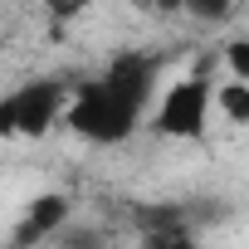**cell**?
Listing matches in <instances>:
<instances>
[{
	"mask_svg": "<svg viewBox=\"0 0 249 249\" xmlns=\"http://www.w3.org/2000/svg\"><path fill=\"white\" fill-rule=\"evenodd\" d=\"M64 249H103V234L78 230V225H64Z\"/></svg>",
	"mask_w": 249,
	"mask_h": 249,
	"instance_id": "cell-9",
	"label": "cell"
},
{
	"mask_svg": "<svg viewBox=\"0 0 249 249\" xmlns=\"http://www.w3.org/2000/svg\"><path fill=\"white\" fill-rule=\"evenodd\" d=\"M64 122L83 137V142H98V147H112V142H127L137 132V122H142V107L127 103L107 78H93L83 83L69 107H64Z\"/></svg>",
	"mask_w": 249,
	"mask_h": 249,
	"instance_id": "cell-1",
	"label": "cell"
},
{
	"mask_svg": "<svg viewBox=\"0 0 249 249\" xmlns=\"http://www.w3.org/2000/svg\"><path fill=\"white\" fill-rule=\"evenodd\" d=\"M64 225H69V196H59V191H44V196H35V200H30L25 220L15 225V234H10V249H35L39 239L59 234Z\"/></svg>",
	"mask_w": 249,
	"mask_h": 249,
	"instance_id": "cell-4",
	"label": "cell"
},
{
	"mask_svg": "<svg viewBox=\"0 0 249 249\" xmlns=\"http://www.w3.org/2000/svg\"><path fill=\"white\" fill-rule=\"evenodd\" d=\"M230 5H234V0H186V10H191L196 20H225Z\"/></svg>",
	"mask_w": 249,
	"mask_h": 249,
	"instance_id": "cell-8",
	"label": "cell"
},
{
	"mask_svg": "<svg viewBox=\"0 0 249 249\" xmlns=\"http://www.w3.org/2000/svg\"><path fill=\"white\" fill-rule=\"evenodd\" d=\"M225 69H230L239 83H249V39H230V44H225Z\"/></svg>",
	"mask_w": 249,
	"mask_h": 249,
	"instance_id": "cell-6",
	"label": "cell"
},
{
	"mask_svg": "<svg viewBox=\"0 0 249 249\" xmlns=\"http://www.w3.org/2000/svg\"><path fill=\"white\" fill-rule=\"evenodd\" d=\"M210 103H215V88H210V73L200 64L191 78H181V83H171L161 93L152 127L161 137H176V142H200L205 137V122H210Z\"/></svg>",
	"mask_w": 249,
	"mask_h": 249,
	"instance_id": "cell-3",
	"label": "cell"
},
{
	"mask_svg": "<svg viewBox=\"0 0 249 249\" xmlns=\"http://www.w3.org/2000/svg\"><path fill=\"white\" fill-rule=\"evenodd\" d=\"M69 107L64 78H30L25 88L0 98V137H44Z\"/></svg>",
	"mask_w": 249,
	"mask_h": 249,
	"instance_id": "cell-2",
	"label": "cell"
},
{
	"mask_svg": "<svg viewBox=\"0 0 249 249\" xmlns=\"http://www.w3.org/2000/svg\"><path fill=\"white\" fill-rule=\"evenodd\" d=\"M220 112H225L230 122H249V83L230 78V83L220 88Z\"/></svg>",
	"mask_w": 249,
	"mask_h": 249,
	"instance_id": "cell-5",
	"label": "cell"
},
{
	"mask_svg": "<svg viewBox=\"0 0 249 249\" xmlns=\"http://www.w3.org/2000/svg\"><path fill=\"white\" fill-rule=\"evenodd\" d=\"M157 10H166V15H176V10H186V0H157Z\"/></svg>",
	"mask_w": 249,
	"mask_h": 249,
	"instance_id": "cell-11",
	"label": "cell"
},
{
	"mask_svg": "<svg viewBox=\"0 0 249 249\" xmlns=\"http://www.w3.org/2000/svg\"><path fill=\"white\" fill-rule=\"evenodd\" d=\"M147 249H196V239L186 234V225H176V230H157V234H147Z\"/></svg>",
	"mask_w": 249,
	"mask_h": 249,
	"instance_id": "cell-7",
	"label": "cell"
},
{
	"mask_svg": "<svg viewBox=\"0 0 249 249\" xmlns=\"http://www.w3.org/2000/svg\"><path fill=\"white\" fill-rule=\"evenodd\" d=\"M88 5H93V0H44V10H49L59 25H64V20H78Z\"/></svg>",
	"mask_w": 249,
	"mask_h": 249,
	"instance_id": "cell-10",
	"label": "cell"
}]
</instances>
